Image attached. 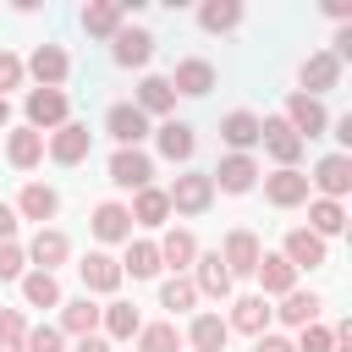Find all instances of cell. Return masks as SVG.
Listing matches in <instances>:
<instances>
[{
  "label": "cell",
  "instance_id": "cell-1",
  "mask_svg": "<svg viewBox=\"0 0 352 352\" xmlns=\"http://www.w3.org/2000/svg\"><path fill=\"white\" fill-rule=\"evenodd\" d=\"M258 143L270 148V160H275L280 170H297V160H302V148H308L280 116H264V121H258Z\"/></svg>",
  "mask_w": 352,
  "mask_h": 352
},
{
  "label": "cell",
  "instance_id": "cell-2",
  "mask_svg": "<svg viewBox=\"0 0 352 352\" xmlns=\"http://www.w3.org/2000/svg\"><path fill=\"white\" fill-rule=\"evenodd\" d=\"M22 110H28V126H33V132H44V126H66V116H72V99H66L60 88H33Z\"/></svg>",
  "mask_w": 352,
  "mask_h": 352
},
{
  "label": "cell",
  "instance_id": "cell-3",
  "mask_svg": "<svg viewBox=\"0 0 352 352\" xmlns=\"http://www.w3.org/2000/svg\"><path fill=\"white\" fill-rule=\"evenodd\" d=\"M110 182L143 192V187H154V160H148L143 148H116V154H110Z\"/></svg>",
  "mask_w": 352,
  "mask_h": 352
},
{
  "label": "cell",
  "instance_id": "cell-4",
  "mask_svg": "<svg viewBox=\"0 0 352 352\" xmlns=\"http://www.w3.org/2000/svg\"><path fill=\"white\" fill-rule=\"evenodd\" d=\"M165 198H170L176 214H204V209L214 204V182H209L204 170H187V176H176V187H170Z\"/></svg>",
  "mask_w": 352,
  "mask_h": 352
},
{
  "label": "cell",
  "instance_id": "cell-5",
  "mask_svg": "<svg viewBox=\"0 0 352 352\" xmlns=\"http://www.w3.org/2000/svg\"><path fill=\"white\" fill-rule=\"evenodd\" d=\"M22 72H33V82H38V88H60V82L72 77V60H66V50H60V44H38V50L22 60Z\"/></svg>",
  "mask_w": 352,
  "mask_h": 352
},
{
  "label": "cell",
  "instance_id": "cell-6",
  "mask_svg": "<svg viewBox=\"0 0 352 352\" xmlns=\"http://www.w3.org/2000/svg\"><path fill=\"white\" fill-rule=\"evenodd\" d=\"M88 148H94V132H88L82 121H66V126L50 132V160H55V165H82Z\"/></svg>",
  "mask_w": 352,
  "mask_h": 352
},
{
  "label": "cell",
  "instance_id": "cell-7",
  "mask_svg": "<svg viewBox=\"0 0 352 352\" xmlns=\"http://www.w3.org/2000/svg\"><path fill=\"white\" fill-rule=\"evenodd\" d=\"M280 121H286V126H292V132H297L302 143H308V138H319V132L330 126L324 104H319V99H308V94H292V99H286V116H280Z\"/></svg>",
  "mask_w": 352,
  "mask_h": 352
},
{
  "label": "cell",
  "instance_id": "cell-8",
  "mask_svg": "<svg viewBox=\"0 0 352 352\" xmlns=\"http://www.w3.org/2000/svg\"><path fill=\"white\" fill-rule=\"evenodd\" d=\"M22 253H28V264H33V270H50V275H55V264H66L72 242H66V231H55V226H38V231H33V242H28Z\"/></svg>",
  "mask_w": 352,
  "mask_h": 352
},
{
  "label": "cell",
  "instance_id": "cell-9",
  "mask_svg": "<svg viewBox=\"0 0 352 352\" xmlns=\"http://www.w3.org/2000/svg\"><path fill=\"white\" fill-rule=\"evenodd\" d=\"M214 253H220L226 275L236 280V275H253V270H258V253H264V248H258V236H253V231H231V236H226V248H214Z\"/></svg>",
  "mask_w": 352,
  "mask_h": 352
},
{
  "label": "cell",
  "instance_id": "cell-10",
  "mask_svg": "<svg viewBox=\"0 0 352 352\" xmlns=\"http://www.w3.org/2000/svg\"><path fill=\"white\" fill-rule=\"evenodd\" d=\"M104 132H110L121 148H138V143L148 138V116H143L138 104H110V116H104Z\"/></svg>",
  "mask_w": 352,
  "mask_h": 352
},
{
  "label": "cell",
  "instance_id": "cell-11",
  "mask_svg": "<svg viewBox=\"0 0 352 352\" xmlns=\"http://www.w3.org/2000/svg\"><path fill=\"white\" fill-rule=\"evenodd\" d=\"M308 187H319L324 198H336V204H341V192H352V160H346V154H324V160L314 165Z\"/></svg>",
  "mask_w": 352,
  "mask_h": 352
},
{
  "label": "cell",
  "instance_id": "cell-12",
  "mask_svg": "<svg viewBox=\"0 0 352 352\" xmlns=\"http://www.w3.org/2000/svg\"><path fill=\"white\" fill-rule=\"evenodd\" d=\"M280 258H286L292 270H319V264H324V242H319L308 226H292V231H286V248H280Z\"/></svg>",
  "mask_w": 352,
  "mask_h": 352
},
{
  "label": "cell",
  "instance_id": "cell-13",
  "mask_svg": "<svg viewBox=\"0 0 352 352\" xmlns=\"http://www.w3.org/2000/svg\"><path fill=\"white\" fill-rule=\"evenodd\" d=\"M165 82H170V88H176V94H187V99H204V94H209V88H214V66H209V60H198V55H192V60H176V72H170V77H165Z\"/></svg>",
  "mask_w": 352,
  "mask_h": 352
},
{
  "label": "cell",
  "instance_id": "cell-14",
  "mask_svg": "<svg viewBox=\"0 0 352 352\" xmlns=\"http://www.w3.org/2000/svg\"><path fill=\"white\" fill-rule=\"evenodd\" d=\"M264 198L275 209H297V204H308V176L302 170H275V176H264Z\"/></svg>",
  "mask_w": 352,
  "mask_h": 352
},
{
  "label": "cell",
  "instance_id": "cell-15",
  "mask_svg": "<svg viewBox=\"0 0 352 352\" xmlns=\"http://www.w3.org/2000/svg\"><path fill=\"white\" fill-rule=\"evenodd\" d=\"M55 209H60V192L55 187H44V182H28L22 192H16V220H55Z\"/></svg>",
  "mask_w": 352,
  "mask_h": 352
},
{
  "label": "cell",
  "instance_id": "cell-16",
  "mask_svg": "<svg viewBox=\"0 0 352 352\" xmlns=\"http://www.w3.org/2000/svg\"><path fill=\"white\" fill-rule=\"evenodd\" d=\"M209 182H214L220 192H248V187L258 182V165H253L248 154H226L220 170H209Z\"/></svg>",
  "mask_w": 352,
  "mask_h": 352
},
{
  "label": "cell",
  "instance_id": "cell-17",
  "mask_svg": "<svg viewBox=\"0 0 352 352\" xmlns=\"http://www.w3.org/2000/svg\"><path fill=\"white\" fill-rule=\"evenodd\" d=\"M258 286H264V297H286V292H297V270L280 258V253H258Z\"/></svg>",
  "mask_w": 352,
  "mask_h": 352
},
{
  "label": "cell",
  "instance_id": "cell-18",
  "mask_svg": "<svg viewBox=\"0 0 352 352\" xmlns=\"http://www.w3.org/2000/svg\"><path fill=\"white\" fill-rule=\"evenodd\" d=\"M226 330H242V336H270V302H264V297H236V302H231Z\"/></svg>",
  "mask_w": 352,
  "mask_h": 352
},
{
  "label": "cell",
  "instance_id": "cell-19",
  "mask_svg": "<svg viewBox=\"0 0 352 352\" xmlns=\"http://www.w3.org/2000/svg\"><path fill=\"white\" fill-rule=\"evenodd\" d=\"M297 77H302L308 99H319L324 88H336V77H341V60H336L330 50H319V55H308V60H302V72H297Z\"/></svg>",
  "mask_w": 352,
  "mask_h": 352
},
{
  "label": "cell",
  "instance_id": "cell-20",
  "mask_svg": "<svg viewBox=\"0 0 352 352\" xmlns=\"http://www.w3.org/2000/svg\"><path fill=\"white\" fill-rule=\"evenodd\" d=\"M88 226H94L99 242H132V214H126V204H99Z\"/></svg>",
  "mask_w": 352,
  "mask_h": 352
},
{
  "label": "cell",
  "instance_id": "cell-21",
  "mask_svg": "<svg viewBox=\"0 0 352 352\" xmlns=\"http://www.w3.org/2000/svg\"><path fill=\"white\" fill-rule=\"evenodd\" d=\"M77 270H82V286H88V292H116V286L126 280V275H121V258H110V253H88Z\"/></svg>",
  "mask_w": 352,
  "mask_h": 352
},
{
  "label": "cell",
  "instance_id": "cell-22",
  "mask_svg": "<svg viewBox=\"0 0 352 352\" xmlns=\"http://www.w3.org/2000/svg\"><path fill=\"white\" fill-rule=\"evenodd\" d=\"M6 160H11L16 170H33V165L44 160V132H33V126H16V132L6 138Z\"/></svg>",
  "mask_w": 352,
  "mask_h": 352
},
{
  "label": "cell",
  "instance_id": "cell-23",
  "mask_svg": "<svg viewBox=\"0 0 352 352\" xmlns=\"http://www.w3.org/2000/svg\"><path fill=\"white\" fill-rule=\"evenodd\" d=\"M22 302L28 308H60V280L50 270H22Z\"/></svg>",
  "mask_w": 352,
  "mask_h": 352
},
{
  "label": "cell",
  "instance_id": "cell-24",
  "mask_svg": "<svg viewBox=\"0 0 352 352\" xmlns=\"http://www.w3.org/2000/svg\"><path fill=\"white\" fill-rule=\"evenodd\" d=\"M148 55H154V33H143V28L116 33V66H148Z\"/></svg>",
  "mask_w": 352,
  "mask_h": 352
},
{
  "label": "cell",
  "instance_id": "cell-25",
  "mask_svg": "<svg viewBox=\"0 0 352 352\" xmlns=\"http://www.w3.org/2000/svg\"><path fill=\"white\" fill-rule=\"evenodd\" d=\"M308 231H314L319 242H324V236H341V231H346V209H341L336 198H314V204H308Z\"/></svg>",
  "mask_w": 352,
  "mask_h": 352
},
{
  "label": "cell",
  "instance_id": "cell-26",
  "mask_svg": "<svg viewBox=\"0 0 352 352\" xmlns=\"http://www.w3.org/2000/svg\"><path fill=\"white\" fill-rule=\"evenodd\" d=\"M319 308H324V302H319L314 292H286L275 314H280V324H292V330H302V324H319Z\"/></svg>",
  "mask_w": 352,
  "mask_h": 352
},
{
  "label": "cell",
  "instance_id": "cell-27",
  "mask_svg": "<svg viewBox=\"0 0 352 352\" xmlns=\"http://www.w3.org/2000/svg\"><path fill=\"white\" fill-rule=\"evenodd\" d=\"M121 16H126V6H116V0H94V6H82V28L99 33V38H116V33H121Z\"/></svg>",
  "mask_w": 352,
  "mask_h": 352
},
{
  "label": "cell",
  "instance_id": "cell-28",
  "mask_svg": "<svg viewBox=\"0 0 352 352\" xmlns=\"http://www.w3.org/2000/svg\"><path fill=\"white\" fill-rule=\"evenodd\" d=\"M143 116H170V104H176V88L165 82V77H143L138 82V99H132Z\"/></svg>",
  "mask_w": 352,
  "mask_h": 352
},
{
  "label": "cell",
  "instance_id": "cell-29",
  "mask_svg": "<svg viewBox=\"0 0 352 352\" xmlns=\"http://www.w3.org/2000/svg\"><path fill=\"white\" fill-rule=\"evenodd\" d=\"M220 138H226L236 154H248V148L258 143V116H253V110H231V116L220 121Z\"/></svg>",
  "mask_w": 352,
  "mask_h": 352
},
{
  "label": "cell",
  "instance_id": "cell-30",
  "mask_svg": "<svg viewBox=\"0 0 352 352\" xmlns=\"http://www.w3.org/2000/svg\"><path fill=\"white\" fill-rule=\"evenodd\" d=\"M154 248H160V264H170L176 275H182V270L198 258V242H192V231H165Z\"/></svg>",
  "mask_w": 352,
  "mask_h": 352
},
{
  "label": "cell",
  "instance_id": "cell-31",
  "mask_svg": "<svg viewBox=\"0 0 352 352\" xmlns=\"http://www.w3.org/2000/svg\"><path fill=\"white\" fill-rule=\"evenodd\" d=\"M198 264V275H192V286L204 292V297H231V275H226V264H220V253H204V258H192Z\"/></svg>",
  "mask_w": 352,
  "mask_h": 352
},
{
  "label": "cell",
  "instance_id": "cell-32",
  "mask_svg": "<svg viewBox=\"0 0 352 352\" xmlns=\"http://www.w3.org/2000/svg\"><path fill=\"white\" fill-rule=\"evenodd\" d=\"M55 330L82 341V336H94V330H99V308H94L88 297H77V302H66V308H60V324H55Z\"/></svg>",
  "mask_w": 352,
  "mask_h": 352
},
{
  "label": "cell",
  "instance_id": "cell-33",
  "mask_svg": "<svg viewBox=\"0 0 352 352\" xmlns=\"http://www.w3.org/2000/svg\"><path fill=\"white\" fill-rule=\"evenodd\" d=\"M99 324H104L110 341H132V336L143 330V319H138L132 302H110V308H99Z\"/></svg>",
  "mask_w": 352,
  "mask_h": 352
},
{
  "label": "cell",
  "instance_id": "cell-34",
  "mask_svg": "<svg viewBox=\"0 0 352 352\" xmlns=\"http://www.w3.org/2000/svg\"><path fill=\"white\" fill-rule=\"evenodd\" d=\"M138 226H165V214H170V198H165V187H143L138 198H132V209H126Z\"/></svg>",
  "mask_w": 352,
  "mask_h": 352
},
{
  "label": "cell",
  "instance_id": "cell-35",
  "mask_svg": "<svg viewBox=\"0 0 352 352\" xmlns=\"http://www.w3.org/2000/svg\"><path fill=\"white\" fill-rule=\"evenodd\" d=\"M121 275H132V280H154V275H160V248H154V242H126Z\"/></svg>",
  "mask_w": 352,
  "mask_h": 352
},
{
  "label": "cell",
  "instance_id": "cell-36",
  "mask_svg": "<svg viewBox=\"0 0 352 352\" xmlns=\"http://www.w3.org/2000/svg\"><path fill=\"white\" fill-rule=\"evenodd\" d=\"M198 22H204V33H231L242 22V6L236 0H204L198 6Z\"/></svg>",
  "mask_w": 352,
  "mask_h": 352
},
{
  "label": "cell",
  "instance_id": "cell-37",
  "mask_svg": "<svg viewBox=\"0 0 352 352\" xmlns=\"http://www.w3.org/2000/svg\"><path fill=\"white\" fill-rule=\"evenodd\" d=\"M192 148H198V138H192L187 121H165L160 126V154L165 160H192Z\"/></svg>",
  "mask_w": 352,
  "mask_h": 352
},
{
  "label": "cell",
  "instance_id": "cell-38",
  "mask_svg": "<svg viewBox=\"0 0 352 352\" xmlns=\"http://www.w3.org/2000/svg\"><path fill=\"white\" fill-rule=\"evenodd\" d=\"M226 336H231V330H226V319H220V314H198V319H192V330H187V341H192L198 352H220V346H226Z\"/></svg>",
  "mask_w": 352,
  "mask_h": 352
},
{
  "label": "cell",
  "instance_id": "cell-39",
  "mask_svg": "<svg viewBox=\"0 0 352 352\" xmlns=\"http://www.w3.org/2000/svg\"><path fill=\"white\" fill-rule=\"evenodd\" d=\"M138 352H182V330L165 319V324H143L138 330Z\"/></svg>",
  "mask_w": 352,
  "mask_h": 352
},
{
  "label": "cell",
  "instance_id": "cell-40",
  "mask_svg": "<svg viewBox=\"0 0 352 352\" xmlns=\"http://www.w3.org/2000/svg\"><path fill=\"white\" fill-rule=\"evenodd\" d=\"M160 302H165L170 314H182V308H192V302H198V286H192L187 275H170V280L160 286Z\"/></svg>",
  "mask_w": 352,
  "mask_h": 352
},
{
  "label": "cell",
  "instance_id": "cell-41",
  "mask_svg": "<svg viewBox=\"0 0 352 352\" xmlns=\"http://www.w3.org/2000/svg\"><path fill=\"white\" fill-rule=\"evenodd\" d=\"M22 341H28V319L16 308H0V352H22Z\"/></svg>",
  "mask_w": 352,
  "mask_h": 352
},
{
  "label": "cell",
  "instance_id": "cell-42",
  "mask_svg": "<svg viewBox=\"0 0 352 352\" xmlns=\"http://www.w3.org/2000/svg\"><path fill=\"white\" fill-rule=\"evenodd\" d=\"M292 352H336V330H324V324H302V336H297Z\"/></svg>",
  "mask_w": 352,
  "mask_h": 352
},
{
  "label": "cell",
  "instance_id": "cell-43",
  "mask_svg": "<svg viewBox=\"0 0 352 352\" xmlns=\"http://www.w3.org/2000/svg\"><path fill=\"white\" fill-rule=\"evenodd\" d=\"M60 330L55 324H38V330H28V341H22V352H60Z\"/></svg>",
  "mask_w": 352,
  "mask_h": 352
},
{
  "label": "cell",
  "instance_id": "cell-44",
  "mask_svg": "<svg viewBox=\"0 0 352 352\" xmlns=\"http://www.w3.org/2000/svg\"><path fill=\"white\" fill-rule=\"evenodd\" d=\"M22 264H28V253L16 242H0V280H22Z\"/></svg>",
  "mask_w": 352,
  "mask_h": 352
},
{
  "label": "cell",
  "instance_id": "cell-45",
  "mask_svg": "<svg viewBox=\"0 0 352 352\" xmlns=\"http://www.w3.org/2000/svg\"><path fill=\"white\" fill-rule=\"evenodd\" d=\"M22 77H28V72H22V60H16L11 50H0V99H6V94H11Z\"/></svg>",
  "mask_w": 352,
  "mask_h": 352
},
{
  "label": "cell",
  "instance_id": "cell-46",
  "mask_svg": "<svg viewBox=\"0 0 352 352\" xmlns=\"http://www.w3.org/2000/svg\"><path fill=\"white\" fill-rule=\"evenodd\" d=\"M11 236H16V209L0 204V242H11Z\"/></svg>",
  "mask_w": 352,
  "mask_h": 352
},
{
  "label": "cell",
  "instance_id": "cell-47",
  "mask_svg": "<svg viewBox=\"0 0 352 352\" xmlns=\"http://www.w3.org/2000/svg\"><path fill=\"white\" fill-rule=\"evenodd\" d=\"M258 352H292L286 336H258Z\"/></svg>",
  "mask_w": 352,
  "mask_h": 352
},
{
  "label": "cell",
  "instance_id": "cell-48",
  "mask_svg": "<svg viewBox=\"0 0 352 352\" xmlns=\"http://www.w3.org/2000/svg\"><path fill=\"white\" fill-rule=\"evenodd\" d=\"M77 352H110V341H99V336H82V341H77Z\"/></svg>",
  "mask_w": 352,
  "mask_h": 352
},
{
  "label": "cell",
  "instance_id": "cell-49",
  "mask_svg": "<svg viewBox=\"0 0 352 352\" xmlns=\"http://www.w3.org/2000/svg\"><path fill=\"white\" fill-rule=\"evenodd\" d=\"M6 121H11V99H0V126H6Z\"/></svg>",
  "mask_w": 352,
  "mask_h": 352
}]
</instances>
